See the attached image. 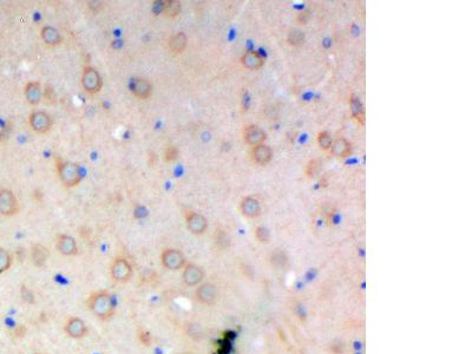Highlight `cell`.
I'll return each mask as SVG.
<instances>
[{
  "label": "cell",
  "instance_id": "1",
  "mask_svg": "<svg viewBox=\"0 0 472 354\" xmlns=\"http://www.w3.org/2000/svg\"><path fill=\"white\" fill-rule=\"evenodd\" d=\"M88 309L102 321L110 320L115 314L111 294L106 290H98L92 293L87 301Z\"/></svg>",
  "mask_w": 472,
  "mask_h": 354
},
{
  "label": "cell",
  "instance_id": "2",
  "mask_svg": "<svg viewBox=\"0 0 472 354\" xmlns=\"http://www.w3.org/2000/svg\"><path fill=\"white\" fill-rule=\"evenodd\" d=\"M57 171H58L60 182L63 183L64 187L72 188L80 182V171L76 163L58 161L57 162Z\"/></svg>",
  "mask_w": 472,
  "mask_h": 354
},
{
  "label": "cell",
  "instance_id": "3",
  "mask_svg": "<svg viewBox=\"0 0 472 354\" xmlns=\"http://www.w3.org/2000/svg\"><path fill=\"white\" fill-rule=\"evenodd\" d=\"M220 292L218 286L210 281H203L195 289V300L204 306H211L218 302Z\"/></svg>",
  "mask_w": 472,
  "mask_h": 354
},
{
  "label": "cell",
  "instance_id": "4",
  "mask_svg": "<svg viewBox=\"0 0 472 354\" xmlns=\"http://www.w3.org/2000/svg\"><path fill=\"white\" fill-rule=\"evenodd\" d=\"M134 269L133 266L126 258L117 257L112 261L111 267H110V275L113 279V281L119 283H125L130 281L133 278Z\"/></svg>",
  "mask_w": 472,
  "mask_h": 354
},
{
  "label": "cell",
  "instance_id": "5",
  "mask_svg": "<svg viewBox=\"0 0 472 354\" xmlns=\"http://www.w3.org/2000/svg\"><path fill=\"white\" fill-rule=\"evenodd\" d=\"M161 262L163 267L169 269V271H180L187 264V258L181 250L168 248V249L163 250Z\"/></svg>",
  "mask_w": 472,
  "mask_h": 354
},
{
  "label": "cell",
  "instance_id": "6",
  "mask_svg": "<svg viewBox=\"0 0 472 354\" xmlns=\"http://www.w3.org/2000/svg\"><path fill=\"white\" fill-rule=\"evenodd\" d=\"M64 332L71 339L79 340L89 334V327L87 322L78 317H70L64 324Z\"/></svg>",
  "mask_w": 472,
  "mask_h": 354
},
{
  "label": "cell",
  "instance_id": "7",
  "mask_svg": "<svg viewBox=\"0 0 472 354\" xmlns=\"http://www.w3.org/2000/svg\"><path fill=\"white\" fill-rule=\"evenodd\" d=\"M205 273L200 266L195 263H187L182 271V282L187 287H197L203 282Z\"/></svg>",
  "mask_w": 472,
  "mask_h": 354
},
{
  "label": "cell",
  "instance_id": "8",
  "mask_svg": "<svg viewBox=\"0 0 472 354\" xmlns=\"http://www.w3.org/2000/svg\"><path fill=\"white\" fill-rule=\"evenodd\" d=\"M81 84L88 94H97L102 88V78L94 67L87 66L84 67L83 74H81Z\"/></svg>",
  "mask_w": 472,
  "mask_h": 354
},
{
  "label": "cell",
  "instance_id": "9",
  "mask_svg": "<svg viewBox=\"0 0 472 354\" xmlns=\"http://www.w3.org/2000/svg\"><path fill=\"white\" fill-rule=\"evenodd\" d=\"M19 210V205L14 194L11 190H0V214L4 216H12Z\"/></svg>",
  "mask_w": 472,
  "mask_h": 354
},
{
  "label": "cell",
  "instance_id": "10",
  "mask_svg": "<svg viewBox=\"0 0 472 354\" xmlns=\"http://www.w3.org/2000/svg\"><path fill=\"white\" fill-rule=\"evenodd\" d=\"M186 225L188 230L194 235H202L208 228L207 218L194 211H188L186 214Z\"/></svg>",
  "mask_w": 472,
  "mask_h": 354
},
{
  "label": "cell",
  "instance_id": "11",
  "mask_svg": "<svg viewBox=\"0 0 472 354\" xmlns=\"http://www.w3.org/2000/svg\"><path fill=\"white\" fill-rule=\"evenodd\" d=\"M30 125L35 132L44 134L51 129L52 126V119L48 113L44 111H35L31 113L30 118H28Z\"/></svg>",
  "mask_w": 472,
  "mask_h": 354
},
{
  "label": "cell",
  "instance_id": "12",
  "mask_svg": "<svg viewBox=\"0 0 472 354\" xmlns=\"http://www.w3.org/2000/svg\"><path fill=\"white\" fill-rule=\"evenodd\" d=\"M56 248L64 256H74L78 253V246L76 240L66 234H60L57 237Z\"/></svg>",
  "mask_w": 472,
  "mask_h": 354
},
{
  "label": "cell",
  "instance_id": "13",
  "mask_svg": "<svg viewBox=\"0 0 472 354\" xmlns=\"http://www.w3.org/2000/svg\"><path fill=\"white\" fill-rule=\"evenodd\" d=\"M243 138L247 144L251 145V147H256V145L264 144L266 140V132L260 126L249 125L244 129Z\"/></svg>",
  "mask_w": 472,
  "mask_h": 354
},
{
  "label": "cell",
  "instance_id": "14",
  "mask_svg": "<svg viewBox=\"0 0 472 354\" xmlns=\"http://www.w3.org/2000/svg\"><path fill=\"white\" fill-rule=\"evenodd\" d=\"M240 210L242 212L243 216L248 218H255L260 215L261 212V204L259 200L255 197L248 196L244 197L240 204Z\"/></svg>",
  "mask_w": 472,
  "mask_h": 354
},
{
  "label": "cell",
  "instance_id": "15",
  "mask_svg": "<svg viewBox=\"0 0 472 354\" xmlns=\"http://www.w3.org/2000/svg\"><path fill=\"white\" fill-rule=\"evenodd\" d=\"M130 90L136 97L141 99H147L151 96L152 86L147 79H143V78H135L130 83Z\"/></svg>",
  "mask_w": 472,
  "mask_h": 354
},
{
  "label": "cell",
  "instance_id": "16",
  "mask_svg": "<svg viewBox=\"0 0 472 354\" xmlns=\"http://www.w3.org/2000/svg\"><path fill=\"white\" fill-rule=\"evenodd\" d=\"M50 256L49 249L40 243H35L31 247V261L32 264L37 268L44 267Z\"/></svg>",
  "mask_w": 472,
  "mask_h": 354
},
{
  "label": "cell",
  "instance_id": "17",
  "mask_svg": "<svg viewBox=\"0 0 472 354\" xmlns=\"http://www.w3.org/2000/svg\"><path fill=\"white\" fill-rule=\"evenodd\" d=\"M272 149L269 148L268 145L265 144L256 145V147L253 148V151H251V158H253V161L260 165L267 164L272 159Z\"/></svg>",
  "mask_w": 472,
  "mask_h": 354
},
{
  "label": "cell",
  "instance_id": "18",
  "mask_svg": "<svg viewBox=\"0 0 472 354\" xmlns=\"http://www.w3.org/2000/svg\"><path fill=\"white\" fill-rule=\"evenodd\" d=\"M42 96L41 86L38 81H30L25 86V97L31 105H37L40 102Z\"/></svg>",
  "mask_w": 472,
  "mask_h": 354
},
{
  "label": "cell",
  "instance_id": "19",
  "mask_svg": "<svg viewBox=\"0 0 472 354\" xmlns=\"http://www.w3.org/2000/svg\"><path fill=\"white\" fill-rule=\"evenodd\" d=\"M241 63L246 69L259 70L264 66V58L255 51H247L241 58Z\"/></svg>",
  "mask_w": 472,
  "mask_h": 354
},
{
  "label": "cell",
  "instance_id": "20",
  "mask_svg": "<svg viewBox=\"0 0 472 354\" xmlns=\"http://www.w3.org/2000/svg\"><path fill=\"white\" fill-rule=\"evenodd\" d=\"M187 46V35L183 32L171 35L168 40V50L173 55H180Z\"/></svg>",
  "mask_w": 472,
  "mask_h": 354
},
{
  "label": "cell",
  "instance_id": "21",
  "mask_svg": "<svg viewBox=\"0 0 472 354\" xmlns=\"http://www.w3.org/2000/svg\"><path fill=\"white\" fill-rule=\"evenodd\" d=\"M40 35L45 44L49 46H57L60 44V41H62V35H60L59 32L52 26L42 27Z\"/></svg>",
  "mask_w": 472,
  "mask_h": 354
},
{
  "label": "cell",
  "instance_id": "22",
  "mask_svg": "<svg viewBox=\"0 0 472 354\" xmlns=\"http://www.w3.org/2000/svg\"><path fill=\"white\" fill-rule=\"evenodd\" d=\"M332 152L336 157H347L351 154V144L345 138H338L332 143Z\"/></svg>",
  "mask_w": 472,
  "mask_h": 354
},
{
  "label": "cell",
  "instance_id": "23",
  "mask_svg": "<svg viewBox=\"0 0 472 354\" xmlns=\"http://www.w3.org/2000/svg\"><path fill=\"white\" fill-rule=\"evenodd\" d=\"M351 110H352V115L354 116V118L359 122L364 123L365 119V110H364V105L361 104L360 99L356 97V96H352L351 97Z\"/></svg>",
  "mask_w": 472,
  "mask_h": 354
},
{
  "label": "cell",
  "instance_id": "24",
  "mask_svg": "<svg viewBox=\"0 0 472 354\" xmlns=\"http://www.w3.org/2000/svg\"><path fill=\"white\" fill-rule=\"evenodd\" d=\"M181 12V3L177 0H166L163 2V14L168 17H176Z\"/></svg>",
  "mask_w": 472,
  "mask_h": 354
},
{
  "label": "cell",
  "instance_id": "25",
  "mask_svg": "<svg viewBox=\"0 0 472 354\" xmlns=\"http://www.w3.org/2000/svg\"><path fill=\"white\" fill-rule=\"evenodd\" d=\"M214 240H215L216 246H218L219 248H221V249H226V248H228L230 244V237L228 235V233L221 228L216 229Z\"/></svg>",
  "mask_w": 472,
  "mask_h": 354
},
{
  "label": "cell",
  "instance_id": "26",
  "mask_svg": "<svg viewBox=\"0 0 472 354\" xmlns=\"http://www.w3.org/2000/svg\"><path fill=\"white\" fill-rule=\"evenodd\" d=\"M12 266V256L6 249L0 247V275L7 272Z\"/></svg>",
  "mask_w": 472,
  "mask_h": 354
},
{
  "label": "cell",
  "instance_id": "27",
  "mask_svg": "<svg viewBox=\"0 0 472 354\" xmlns=\"http://www.w3.org/2000/svg\"><path fill=\"white\" fill-rule=\"evenodd\" d=\"M287 261H288V258H287L285 251L276 250L272 254V263L273 266H275V267H285Z\"/></svg>",
  "mask_w": 472,
  "mask_h": 354
},
{
  "label": "cell",
  "instance_id": "28",
  "mask_svg": "<svg viewBox=\"0 0 472 354\" xmlns=\"http://www.w3.org/2000/svg\"><path fill=\"white\" fill-rule=\"evenodd\" d=\"M287 40H288L289 44L293 46L301 45L305 40V33L303 31L293 30L288 33V38H287Z\"/></svg>",
  "mask_w": 472,
  "mask_h": 354
},
{
  "label": "cell",
  "instance_id": "29",
  "mask_svg": "<svg viewBox=\"0 0 472 354\" xmlns=\"http://www.w3.org/2000/svg\"><path fill=\"white\" fill-rule=\"evenodd\" d=\"M318 143H319V147H320L321 149H324V150H328V149H331L332 143H333L332 136L327 132V131H322V132L319 134V136H318Z\"/></svg>",
  "mask_w": 472,
  "mask_h": 354
},
{
  "label": "cell",
  "instance_id": "30",
  "mask_svg": "<svg viewBox=\"0 0 472 354\" xmlns=\"http://www.w3.org/2000/svg\"><path fill=\"white\" fill-rule=\"evenodd\" d=\"M255 236H256L259 242L261 243H268L269 240H271V234H269L268 229L262 226L258 227V228L255 229Z\"/></svg>",
  "mask_w": 472,
  "mask_h": 354
},
{
  "label": "cell",
  "instance_id": "31",
  "mask_svg": "<svg viewBox=\"0 0 472 354\" xmlns=\"http://www.w3.org/2000/svg\"><path fill=\"white\" fill-rule=\"evenodd\" d=\"M177 156H179V150L175 147H169L164 152V159L166 162L175 161Z\"/></svg>",
  "mask_w": 472,
  "mask_h": 354
},
{
  "label": "cell",
  "instance_id": "32",
  "mask_svg": "<svg viewBox=\"0 0 472 354\" xmlns=\"http://www.w3.org/2000/svg\"><path fill=\"white\" fill-rule=\"evenodd\" d=\"M317 169H318L317 163H315L314 161H313V162H311V163H310V165H308L307 170H306L307 176H308V177H313V176L315 175V173H317Z\"/></svg>",
  "mask_w": 472,
  "mask_h": 354
},
{
  "label": "cell",
  "instance_id": "33",
  "mask_svg": "<svg viewBox=\"0 0 472 354\" xmlns=\"http://www.w3.org/2000/svg\"><path fill=\"white\" fill-rule=\"evenodd\" d=\"M21 297H23L24 301H27V302L30 299L32 302H33V294H32L27 288H25V287L21 288Z\"/></svg>",
  "mask_w": 472,
  "mask_h": 354
},
{
  "label": "cell",
  "instance_id": "34",
  "mask_svg": "<svg viewBox=\"0 0 472 354\" xmlns=\"http://www.w3.org/2000/svg\"><path fill=\"white\" fill-rule=\"evenodd\" d=\"M147 215H148V211L145 210V208H143V207H138V208H136V210H135V216H136L137 218L145 217Z\"/></svg>",
  "mask_w": 472,
  "mask_h": 354
},
{
  "label": "cell",
  "instance_id": "35",
  "mask_svg": "<svg viewBox=\"0 0 472 354\" xmlns=\"http://www.w3.org/2000/svg\"><path fill=\"white\" fill-rule=\"evenodd\" d=\"M53 95H55L53 94V90L50 86H48L46 87V90H44V97L48 99V101H51V102L55 101V99H53Z\"/></svg>",
  "mask_w": 472,
  "mask_h": 354
},
{
  "label": "cell",
  "instance_id": "36",
  "mask_svg": "<svg viewBox=\"0 0 472 354\" xmlns=\"http://www.w3.org/2000/svg\"><path fill=\"white\" fill-rule=\"evenodd\" d=\"M307 18H308V13H307V12H306V13H301L300 16H299V19H297V20H299L300 23L305 24V23H306V21H307Z\"/></svg>",
  "mask_w": 472,
  "mask_h": 354
},
{
  "label": "cell",
  "instance_id": "37",
  "mask_svg": "<svg viewBox=\"0 0 472 354\" xmlns=\"http://www.w3.org/2000/svg\"><path fill=\"white\" fill-rule=\"evenodd\" d=\"M37 354H42V353H37Z\"/></svg>",
  "mask_w": 472,
  "mask_h": 354
}]
</instances>
